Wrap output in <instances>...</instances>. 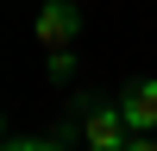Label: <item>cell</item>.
<instances>
[{
  "label": "cell",
  "instance_id": "8992f818",
  "mask_svg": "<svg viewBox=\"0 0 157 151\" xmlns=\"http://www.w3.org/2000/svg\"><path fill=\"white\" fill-rule=\"evenodd\" d=\"M126 151H157V132H132V145Z\"/></svg>",
  "mask_w": 157,
  "mask_h": 151
},
{
  "label": "cell",
  "instance_id": "3957f363",
  "mask_svg": "<svg viewBox=\"0 0 157 151\" xmlns=\"http://www.w3.org/2000/svg\"><path fill=\"white\" fill-rule=\"evenodd\" d=\"M120 113L132 132H157V76H138L120 88Z\"/></svg>",
  "mask_w": 157,
  "mask_h": 151
},
{
  "label": "cell",
  "instance_id": "5b68a950",
  "mask_svg": "<svg viewBox=\"0 0 157 151\" xmlns=\"http://www.w3.org/2000/svg\"><path fill=\"white\" fill-rule=\"evenodd\" d=\"M0 151H63V132L57 138H6Z\"/></svg>",
  "mask_w": 157,
  "mask_h": 151
},
{
  "label": "cell",
  "instance_id": "6da1fadb",
  "mask_svg": "<svg viewBox=\"0 0 157 151\" xmlns=\"http://www.w3.org/2000/svg\"><path fill=\"white\" fill-rule=\"evenodd\" d=\"M82 138H88V151H126V145H132V126H126L120 101H88Z\"/></svg>",
  "mask_w": 157,
  "mask_h": 151
},
{
  "label": "cell",
  "instance_id": "277c9868",
  "mask_svg": "<svg viewBox=\"0 0 157 151\" xmlns=\"http://www.w3.org/2000/svg\"><path fill=\"white\" fill-rule=\"evenodd\" d=\"M50 82H75V69H82V57H75V50H50Z\"/></svg>",
  "mask_w": 157,
  "mask_h": 151
},
{
  "label": "cell",
  "instance_id": "7a4b0ae2",
  "mask_svg": "<svg viewBox=\"0 0 157 151\" xmlns=\"http://www.w3.org/2000/svg\"><path fill=\"white\" fill-rule=\"evenodd\" d=\"M82 38V6L75 0H44L38 6V44L44 50H75Z\"/></svg>",
  "mask_w": 157,
  "mask_h": 151
}]
</instances>
